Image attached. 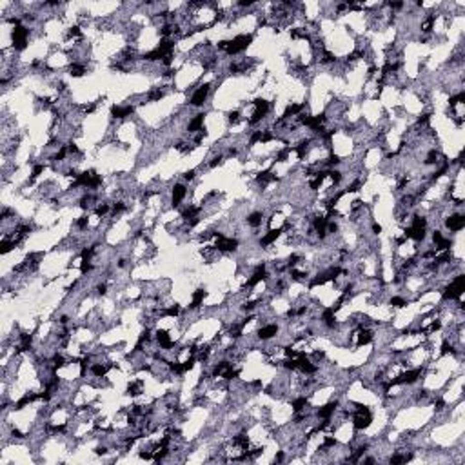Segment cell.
<instances>
[{
    "instance_id": "obj_7",
    "label": "cell",
    "mask_w": 465,
    "mask_h": 465,
    "mask_svg": "<svg viewBox=\"0 0 465 465\" xmlns=\"http://www.w3.org/2000/svg\"><path fill=\"white\" fill-rule=\"evenodd\" d=\"M206 296H208V291H206L204 287H198L196 291H193V295H191V302H189V305H187V311H198V309L204 305Z\"/></svg>"
},
{
    "instance_id": "obj_3",
    "label": "cell",
    "mask_w": 465,
    "mask_h": 465,
    "mask_svg": "<svg viewBox=\"0 0 465 465\" xmlns=\"http://www.w3.org/2000/svg\"><path fill=\"white\" fill-rule=\"evenodd\" d=\"M445 227L451 233H460L465 227V216L462 213H453L445 218Z\"/></svg>"
},
{
    "instance_id": "obj_6",
    "label": "cell",
    "mask_w": 465,
    "mask_h": 465,
    "mask_svg": "<svg viewBox=\"0 0 465 465\" xmlns=\"http://www.w3.org/2000/svg\"><path fill=\"white\" fill-rule=\"evenodd\" d=\"M206 117H208V113H196L195 117L191 118L189 122H187V133L189 135H196V133H200L204 129V122H206Z\"/></svg>"
},
{
    "instance_id": "obj_2",
    "label": "cell",
    "mask_w": 465,
    "mask_h": 465,
    "mask_svg": "<svg viewBox=\"0 0 465 465\" xmlns=\"http://www.w3.org/2000/svg\"><path fill=\"white\" fill-rule=\"evenodd\" d=\"M278 333H280L278 324H262V327L256 331V338L260 342H269L278 337Z\"/></svg>"
},
{
    "instance_id": "obj_9",
    "label": "cell",
    "mask_w": 465,
    "mask_h": 465,
    "mask_svg": "<svg viewBox=\"0 0 465 465\" xmlns=\"http://www.w3.org/2000/svg\"><path fill=\"white\" fill-rule=\"evenodd\" d=\"M263 220H265L263 211H253V213H249L246 216V224L249 227H253V229H258V227H262Z\"/></svg>"
},
{
    "instance_id": "obj_1",
    "label": "cell",
    "mask_w": 465,
    "mask_h": 465,
    "mask_svg": "<svg viewBox=\"0 0 465 465\" xmlns=\"http://www.w3.org/2000/svg\"><path fill=\"white\" fill-rule=\"evenodd\" d=\"M211 89H213V84H211V82H204V84H200L195 91H193V95H191V98H189V106L191 107H202L204 104L208 102V96H209V93H211Z\"/></svg>"
},
{
    "instance_id": "obj_4",
    "label": "cell",
    "mask_w": 465,
    "mask_h": 465,
    "mask_svg": "<svg viewBox=\"0 0 465 465\" xmlns=\"http://www.w3.org/2000/svg\"><path fill=\"white\" fill-rule=\"evenodd\" d=\"M282 235H284V225H282V227H276V229H275V227H271V229L267 231V233H265V235H263L262 238H260V240H258V246L265 249L267 246L275 244V242L278 240V238H280Z\"/></svg>"
},
{
    "instance_id": "obj_10",
    "label": "cell",
    "mask_w": 465,
    "mask_h": 465,
    "mask_svg": "<svg viewBox=\"0 0 465 465\" xmlns=\"http://www.w3.org/2000/svg\"><path fill=\"white\" fill-rule=\"evenodd\" d=\"M389 305L394 309H402L409 305V300H405L404 296H391L389 298Z\"/></svg>"
},
{
    "instance_id": "obj_8",
    "label": "cell",
    "mask_w": 465,
    "mask_h": 465,
    "mask_svg": "<svg viewBox=\"0 0 465 465\" xmlns=\"http://www.w3.org/2000/svg\"><path fill=\"white\" fill-rule=\"evenodd\" d=\"M109 113H111L113 120H126L135 113V106H131V104L129 106H113Z\"/></svg>"
},
{
    "instance_id": "obj_5",
    "label": "cell",
    "mask_w": 465,
    "mask_h": 465,
    "mask_svg": "<svg viewBox=\"0 0 465 465\" xmlns=\"http://www.w3.org/2000/svg\"><path fill=\"white\" fill-rule=\"evenodd\" d=\"M185 196H187V187H185V184H174L173 187H171V206H173V208H180V204L185 200Z\"/></svg>"
},
{
    "instance_id": "obj_11",
    "label": "cell",
    "mask_w": 465,
    "mask_h": 465,
    "mask_svg": "<svg viewBox=\"0 0 465 465\" xmlns=\"http://www.w3.org/2000/svg\"><path fill=\"white\" fill-rule=\"evenodd\" d=\"M196 178V169H189L184 173V182H193Z\"/></svg>"
}]
</instances>
